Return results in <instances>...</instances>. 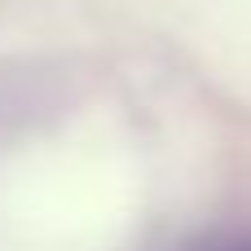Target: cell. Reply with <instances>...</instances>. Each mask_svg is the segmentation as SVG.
<instances>
[{
  "mask_svg": "<svg viewBox=\"0 0 251 251\" xmlns=\"http://www.w3.org/2000/svg\"><path fill=\"white\" fill-rule=\"evenodd\" d=\"M207 251H251V238H234V243H221V247H207Z\"/></svg>",
  "mask_w": 251,
  "mask_h": 251,
  "instance_id": "cell-1",
  "label": "cell"
}]
</instances>
